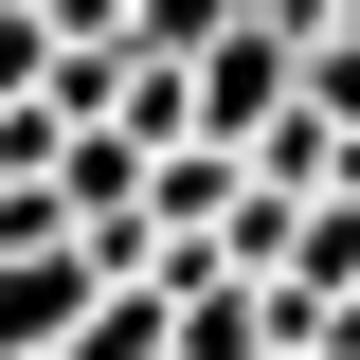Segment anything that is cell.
I'll list each match as a JSON object with an SVG mask.
<instances>
[{"mask_svg":"<svg viewBox=\"0 0 360 360\" xmlns=\"http://www.w3.org/2000/svg\"><path fill=\"white\" fill-rule=\"evenodd\" d=\"M54 360H72V342H54Z\"/></svg>","mask_w":360,"mask_h":360,"instance_id":"obj_8","label":"cell"},{"mask_svg":"<svg viewBox=\"0 0 360 360\" xmlns=\"http://www.w3.org/2000/svg\"><path fill=\"white\" fill-rule=\"evenodd\" d=\"M90 307H108V252H90V234H54V252H0V360H54Z\"/></svg>","mask_w":360,"mask_h":360,"instance_id":"obj_2","label":"cell"},{"mask_svg":"<svg viewBox=\"0 0 360 360\" xmlns=\"http://www.w3.org/2000/svg\"><path fill=\"white\" fill-rule=\"evenodd\" d=\"M37 18H54V37H127L144 0H37Z\"/></svg>","mask_w":360,"mask_h":360,"instance_id":"obj_7","label":"cell"},{"mask_svg":"<svg viewBox=\"0 0 360 360\" xmlns=\"http://www.w3.org/2000/svg\"><path fill=\"white\" fill-rule=\"evenodd\" d=\"M307 90H324V108H342V127H360V18H342V37H324V54H307Z\"/></svg>","mask_w":360,"mask_h":360,"instance_id":"obj_6","label":"cell"},{"mask_svg":"<svg viewBox=\"0 0 360 360\" xmlns=\"http://www.w3.org/2000/svg\"><path fill=\"white\" fill-rule=\"evenodd\" d=\"M180 360H288V342H270V288H252V270H198V288H180Z\"/></svg>","mask_w":360,"mask_h":360,"instance_id":"obj_5","label":"cell"},{"mask_svg":"<svg viewBox=\"0 0 360 360\" xmlns=\"http://www.w3.org/2000/svg\"><path fill=\"white\" fill-rule=\"evenodd\" d=\"M54 180H72V217H90V234H127V217H144V180H162V144H144V127H72V144H54Z\"/></svg>","mask_w":360,"mask_h":360,"instance_id":"obj_4","label":"cell"},{"mask_svg":"<svg viewBox=\"0 0 360 360\" xmlns=\"http://www.w3.org/2000/svg\"><path fill=\"white\" fill-rule=\"evenodd\" d=\"M288 108H307V37H288V18H270V0H252L234 37L198 54V144H270V127H288Z\"/></svg>","mask_w":360,"mask_h":360,"instance_id":"obj_1","label":"cell"},{"mask_svg":"<svg viewBox=\"0 0 360 360\" xmlns=\"http://www.w3.org/2000/svg\"><path fill=\"white\" fill-rule=\"evenodd\" d=\"M234 198H252V144H162V180H144L162 252H180V234H234Z\"/></svg>","mask_w":360,"mask_h":360,"instance_id":"obj_3","label":"cell"}]
</instances>
